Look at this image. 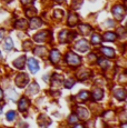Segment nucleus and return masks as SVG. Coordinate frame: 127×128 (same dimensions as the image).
I'll return each mask as SVG.
<instances>
[{"instance_id":"f257e3e1","label":"nucleus","mask_w":127,"mask_h":128,"mask_svg":"<svg viewBox=\"0 0 127 128\" xmlns=\"http://www.w3.org/2000/svg\"><path fill=\"white\" fill-rule=\"evenodd\" d=\"M66 61L69 66H72V67H77V66L80 65L82 62V59H80L79 56H77L76 54L74 52H69L67 56H66Z\"/></svg>"},{"instance_id":"f03ea898","label":"nucleus","mask_w":127,"mask_h":128,"mask_svg":"<svg viewBox=\"0 0 127 128\" xmlns=\"http://www.w3.org/2000/svg\"><path fill=\"white\" fill-rule=\"evenodd\" d=\"M16 82H17V86H18V87L24 88L27 84L29 82L28 75H26V74H20V75H18L16 78Z\"/></svg>"},{"instance_id":"7ed1b4c3","label":"nucleus","mask_w":127,"mask_h":128,"mask_svg":"<svg viewBox=\"0 0 127 128\" xmlns=\"http://www.w3.org/2000/svg\"><path fill=\"white\" fill-rule=\"evenodd\" d=\"M113 14H114L115 18L118 19V21H122L124 19V17H125V9L122 6H116L113 9Z\"/></svg>"},{"instance_id":"20e7f679","label":"nucleus","mask_w":127,"mask_h":128,"mask_svg":"<svg viewBox=\"0 0 127 128\" xmlns=\"http://www.w3.org/2000/svg\"><path fill=\"white\" fill-rule=\"evenodd\" d=\"M75 48H76L77 50H79L80 52H85V51H87L89 49L88 42H87L85 39H82V40H79L76 44V45H75Z\"/></svg>"},{"instance_id":"39448f33","label":"nucleus","mask_w":127,"mask_h":128,"mask_svg":"<svg viewBox=\"0 0 127 128\" xmlns=\"http://www.w3.org/2000/svg\"><path fill=\"white\" fill-rule=\"evenodd\" d=\"M28 67H29V69H30L31 72H32V74H36V72H37V71L39 70L38 61L36 60V59H34V58L28 59Z\"/></svg>"},{"instance_id":"423d86ee","label":"nucleus","mask_w":127,"mask_h":128,"mask_svg":"<svg viewBox=\"0 0 127 128\" xmlns=\"http://www.w3.org/2000/svg\"><path fill=\"white\" fill-rule=\"evenodd\" d=\"M77 116L79 117V119H84V120H87L89 117V112L86 108H78L77 109Z\"/></svg>"},{"instance_id":"0eeeda50","label":"nucleus","mask_w":127,"mask_h":128,"mask_svg":"<svg viewBox=\"0 0 127 128\" xmlns=\"http://www.w3.org/2000/svg\"><path fill=\"white\" fill-rule=\"evenodd\" d=\"M28 26H29V28L30 29H38V28H40L41 26H42V21L40 20V19H38V18H34V19H31L30 20V22L28 24Z\"/></svg>"},{"instance_id":"6e6552de","label":"nucleus","mask_w":127,"mask_h":128,"mask_svg":"<svg viewBox=\"0 0 127 128\" xmlns=\"http://www.w3.org/2000/svg\"><path fill=\"white\" fill-rule=\"evenodd\" d=\"M29 100L27 98H21V100L19 102V110L20 112H26L29 107Z\"/></svg>"},{"instance_id":"1a4fd4ad","label":"nucleus","mask_w":127,"mask_h":128,"mask_svg":"<svg viewBox=\"0 0 127 128\" xmlns=\"http://www.w3.org/2000/svg\"><path fill=\"white\" fill-rule=\"evenodd\" d=\"M50 60L52 64H57L60 60V52L58 50H52L50 52Z\"/></svg>"},{"instance_id":"9d476101","label":"nucleus","mask_w":127,"mask_h":128,"mask_svg":"<svg viewBox=\"0 0 127 128\" xmlns=\"http://www.w3.org/2000/svg\"><path fill=\"white\" fill-rule=\"evenodd\" d=\"M102 52L104 54L106 57H110V58H113L114 56H115V51H114V49L113 48H108V47H102Z\"/></svg>"},{"instance_id":"9b49d317","label":"nucleus","mask_w":127,"mask_h":128,"mask_svg":"<svg viewBox=\"0 0 127 128\" xmlns=\"http://www.w3.org/2000/svg\"><path fill=\"white\" fill-rule=\"evenodd\" d=\"M25 61H26V57L25 56H22L21 58H18L17 60H14V65L16 66L17 68H19V69H22V68L25 67Z\"/></svg>"},{"instance_id":"f8f14e48","label":"nucleus","mask_w":127,"mask_h":128,"mask_svg":"<svg viewBox=\"0 0 127 128\" xmlns=\"http://www.w3.org/2000/svg\"><path fill=\"white\" fill-rule=\"evenodd\" d=\"M38 90H39V86L37 85V84L32 82V84H30V85H29L27 92H28L29 95H35V94L38 92Z\"/></svg>"},{"instance_id":"ddd939ff","label":"nucleus","mask_w":127,"mask_h":128,"mask_svg":"<svg viewBox=\"0 0 127 128\" xmlns=\"http://www.w3.org/2000/svg\"><path fill=\"white\" fill-rule=\"evenodd\" d=\"M47 35H48L47 31H41V32H39L35 36V40L37 41V42H42V41H45V39L47 38Z\"/></svg>"},{"instance_id":"4468645a","label":"nucleus","mask_w":127,"mask_h":128,"mask_svg":"<svg viewBox=\"0 0 127 128\" xmlns=\"http://www.w3.org/2000/svg\"><path fill=\"white\" fill-rule=\"evenodd\" d=\"M88 98H89V94L88 92H85V90L84 92H80L77 96V99L79 102H86V100H88Z\"/></svg>"},{"instance_id":"2eb2a0df","label":"nucleus","mask_w":127,"mask_h":128,"mask_svg":"<svg viewBox=\"0 0 127 128\" xmlns=\"http://www.w3.org/2000/svg\"><path fill=\"white\" fill-rule=\"evenodd\" d=\"M90 31H92V28H90L89 26H87V24H82V26H79V32L82 34L84 36L90 34Z\"/></svg>"},{"instance_id":"dca6fc26","label":"nucleus","mask_w":127,"mask_h":128,"mask_svg":"<svg viewBox=\"0 0 127 128\" xmlns=\"http://www.w3.org/2000/svg\"><path fill=\"white\" fill-rule=\"evenodd\" d=\"M115 97L118 98L119 100H125L126 98V92L124 89H118L115 92Z\"/></svg>"},{"instance_id":"f3484780","label":"nucleus","mask_w":127,"mask_h":128,"mask_svg":"<svg viewBox=\"0 0 127 128\" xmlns=\"http://www.w3.org/2000/svg\"><path fill=\"white\" fill-rule=\"evenodd\" d=\"M92 98H94L96 102H98V100H100L102 98V96H104V92H102V89H97V90H95L94 92H92Z\"/></svg>"},{"instance_id":"a211bd4d","label":"nucleus","mask_w":127,"mask_h":128,"mask_svg":"<svg viewBox=\"0 0 127 128\" xmlns=\"http://www.w3.org/2000/svg\"><path fill=\"white\" fill-rule=\"evenodd\" d=\"M77 22H78L77 16L76 14H72L69 16V19H68V24H69L70 27H74L75 24H77Z\"/></svg>"},{"instance_id":"6ab92c4d","label":"nucleus","mask_w":127,"mask_h":128,"mask_svg":"<svg viewBox=\"0 0 127 128\" xmlns=\"http://www.w3.org/2000/svg\"><path fill=\"white\" fill-rule=\"evenodd\" d=\"M28 26V22H27V20L25 19H20V20H18L16 22V28H20V29H25L26 27Z\"/></svg>"},{"instance_id":"aec40b11","label":"nucleus","mask_w":127,"mask_h":128,"mask_svg":"<svg viewBox=\"0 0 127 128\" xmlns=\"http://www.w3.org/2000/svg\"><path fill=\"white\" fill-rule=\"evenodd\" d=\"M104 38H105V40L106 41H115L116 40V38H117V36L115 35L114 32H107L106 35L104 36Z\"/></svg>"},{"instance_id":"412c9836","label":"nucleus","mask_w":127,"mask_h":128,"mask_svg":"<svg viewBox=\"0 0 127 128\" xmlns=\"http://www.w3.org/2000/svg\"><path fill=\"white\" fill-rule=\"evenodd\" d=\"M12 47H14V44H12L11 38H7L6 39V45H4V49H6V50H11Z\"/></svg>"},{"instance_id":"4be33fe9","label":"nucleus","mask_w":127,"mask_h":128,"mask_svg":"<svg viewBox=\"0 0 127 128\" xmlns=\"http://www.w3.org/2000/svg\"><path fill=\"white\" fill-rule=\"evenodd\" d=\"M102 38L99 35H92V45H97V44H100Z\"/></svg>"},{"instance_id":"5701e85b","label":"nucleus","mask_w":127,"mask_h":128,"mask_svg":"<svg viewBox=\"0 0 127 128\" xmlns=\"http://www.w3.org/2000/svg\"><path fill=\"white\" fill-rule=\"evenodd\" d=\"M14 118H16V112H9L8 114H7V119L9 120V122H12L14 120Z\"/></svg>"},{"instance_id":"b1692460","label":"nucleus","mask_w":127,"mask_h":128,"mask_svg":"<svg viewBox=\"0 0 127 128\" xmlns=\"http://www.w3.org/2000/svg\"><path fill=\"white\" fill-rule=\"evenodd\" d=\"M46 51V49L44 47H38L37 49L35 50V54L36 55H40V56H44V52Z\"/></svg>"},{"instance_id":"393cba45","label":"nucleus","mask_w":127,"mask_h":128,"mask_svg":"<svg viewBox=\"0 0 127 128\" xmlns=\"http://www.w3.org/2000/svg\"><path fill=\"white\" fill-rule=\"evenodd\" d=\"M98 62L102 64V65H100V66H102V68H104V69H105V68H108L109 66H110V64H109L108 61H105V60H102V59H99Z\"/></svg>"},{"instance_id":"a878e982","label":"nucleus","mask_w":127,"mask_h":128,"mask_svg":"<svg viewBox=\"0 0 127 128\" xmlns=\"http://www.w3.org/2000/svg\"><path fill=\"white\" fill-rule=\"evenodd\" d=\"M64 85H65L66 88H72V86L75 85V82H74L72 79H69V80H67V82H65V84H64Z\"/></svg>"},{"instance_id":"bb28decb","label":"nucleus","mask_w":127,"mask_h":128,"mask_svg":"<svg viewBox=\"0 0 127 128\" xmlns=\"http://www.w3.org/2000/svg\"><path fill=\"white\" fill-rule=\"evenodd\" d=\"M67 35H68L67 31H62V32H60L59 38H60V41H62V42L66 41V39H67Z\"/></svg>"},{"instance_id":"cd10ccee","label":"nucleus","mask_w":127,"mask_h":128,"mask_svg":"<svg viewBox=\"0 0 127 128\" xmlns=\"http://www.w3.org/2000/svg\"><path fill=\"white\" fill-rule=\"evenodd\" d=\"M62 16H64V12H62V10H56V11H55V18L62 19Z\"/></svg>"},{"instance_id":"c85d7f7f","label":"nucleus","mask_w":127,"mask_h":128,"mask_svg":"<svg viewBox=\"0 0 127 128\" xmlns=\"http://www.w3.org/2000/svg\"><path fill=\"white\" fill-rule=\"evenodd\" d=\"M77 116L76 115H72V116H70V118H69V122H77Z\"/></svg>"},{"instance_id":"c756f323","label":"nucleus","mask_w":127,"mask_h":128,"mask_svg":"<svg viewBox=\"0 0 127 128\" xmlns=\"http://www.w3.org/2000/svg\"><path fill=\"white\" fill-rule=\"evenodd\" d=\"M21 2H22L24 4H31L32 0H21Z\"/></svg>"},{"instance_id":"7c9ffc66","label":"nucleus","mask_w":127,"mask_h":128,"mask_svg":"<svg viewBox=\"0 0 127 128\" xmlns=\"http://www.w3.org/2000/svg\"><path fill=\"white\" fill-rule=\"evenodd\" d=\"M2 97H4V92H2V90L0 89V100L2 99Z\"/></svg>"},{"instance_id":"2f4dec72","label":"nucleus","mask_w":127,"mask_h":128,"mask_svg":"<svg viewBox=\"0 0 127 128\" xmlns=\"http://www.w3.org/2000/svg\"><path fill=\"white\" fill-rule=\"evenodd\" d=\"M2 36H4V31L2 30H0V40L2 39Z\"/></svg>"},{"instance_id":"473e14b6","label":"nucleus","mask_w":127,"mask_h":128,"mask_svg":"<svg viewBox=\"0 0 127 128\" xmlns=\"http://www.w3.org/2000/svg\"><path fill=\"white\" fill-rule=\"evenodd\" d=\"M74 128H84V126H82V125H77V126H75Z\"/></svg>"},{"instance_id":"72a5a7b5","label":"nucleus","mask_w":127,"mask_h":128,"mask_svg":"<svg viewBox=\"0 0 127 128\" xmlns=\"http://www.w3.org/2000/svg\"><path fill=\"white\" fill-rule=\"evenodd\" d=\"M56 1H57V2H58V4H62V2L64 1V0H56Z\"/></svg>"},{"instance_id":"f704fd0d","label":"nucleus","mask_w":127,"mask_h":128,"mask_svg":"<svg viewBox=\"0 0 127 128\" xmlns=\"http://www.w3.org/2000/svg\"><path fill=\"white\" fill-rule=\"evenodd\" d=\"M1 58H2V57H1V54H0V60H1Z\"/></svg>"}]
</instances>
